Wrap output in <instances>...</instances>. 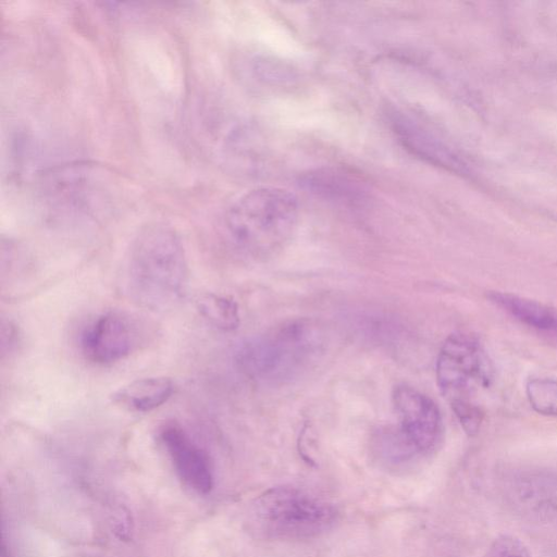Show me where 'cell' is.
<instances>
[{"mask_svg":"<svg viewBox=\"0 0 557 557\" xmlns=\"http://www.w3.org/2000/svg\"><path fill=\"white\" fill-rule=\"evenodd\" d=\"M188 263L178 234L164 223H150L133 238L124 269L125 288L138 306L161 311L174 307L188 285Z\"/></svg>","mask_w":557,"mask_h":557,"instance_id":"cell-1","label":"cell"},{"mask_svg":"<svg viewBox=\"0 0 557 557\" xmlns=\"http://www.w3.org/2000/svg\"><path fill=\"white\" fill-rule=\"evenodd\" d=\"M324 345L325 335L318 323L297 319L246 339L235 359L248 377L265 384H285L313 366Z\"/></svg>","mask_w":557,"mask_h":557,"instance_id":"cell-2","label":"cell"},{"mask_svg":"<svg viewBox=\"0 0 557 557\" xmlns=\"http://www.w3.org/2000/svg\"><path fill=\"white\" fill-rule=\"evenodd\" d=\"M299 215L297 198L285 188L259 187L235 200L224 216L227 239L239 252L265 257L290 238Z\"/></svg>","mask_w":557,"mask_h":557,"instance_id":"cell-3","label":"cell"},{"mask_svg":"<svg viewBox=\"0 0 557 557\" xmlns=\"http://www.w3.org/2000/svg\"><path fill=\"white\" fill-rule=\"evenodd\" d=\"M436 380L463 431L475 435L484 419L478 395L491 385L493 367L473 335L457 332L445 339L437 356Z\"/></svg>","mask_w":557,"mask_h":557,"instance_id":"cell-4","label":"cell"},{"mask_svg":"<svg viewBox=\"0 0 557 557\" xmlns=\"http://www.w3.org/2000/svg\"><path fill=\"white\" fill-rule=\"evenodd\" d=\"M338 515L332 503L302 488L282 485L264 491L253 500L248 523L264 540L301 541L331 530Z\"/></svg>","mask_w":557,"mask_h":557,"instance_id":"cell-5","label":"cell"},{"mask_svg":"<svg viewBox=\"0 0 557 557\" xmlns=\"http://www.w3.org/2000/svg\"><path fill=\"white\" fill-rule=\"evenodd\" d=\"M146 335V325L138 317L120 310L107 311L84 329L82 354L91 363L112 364L138 349Z\"/></svg>","mask_w":557,"mask_h":557,"instance_id":"cell-6","label":"cell"},{"mask_svg":"<svg viewBox=\"0 0 557 557\" xmlns=\"http://www.w3.org/2000/svg\"><path fill=\"white\" fill-rule=\"evenodd\" d=\"M393 404L399 419L398 431L416 455L431 453L443 432L441 412L426 395L408 385H397Z\"/></svg>","mask_w":557,"mask_h":557,"instance_id":"cell-7","label":"cell"},{"mask_svg":"<svg viewBox=\"0 0 557 557\" xmlns=\"http://www.w3.org/2000/svg\"><path fill=\"white\" fill-rule=\"evenodd\" d=\"M159 436L180 480L198 494L210 493L214 475L206 450L177 423L164 424Z\"/></svg>","mask_w":557,"mask_h":557,"instance_id":"cell-8","label":"cell"},{"mask_svg":"<svg viewBox=\"0 0 557 557\" xmlns=\"http://www.w3.org/2000/svg\"><path fill=\"white\" fill-rule=\"evenodd\" d=\"M175 384L166 376L134 380L111 395L113 404L133 412H149L164 405L174 394Z\"/></svg>","mask_w":557,"mask_h":557,"instance_id":"cell-9","label":"cell"},{"mask_svg":"<svg viewBox=\"0 0 557 557\" xmlns=\"http://www.w3.org/2000/svg\"><path fill=\"white\" fill-rule=\"evenodd\" d=\"M487 297L522 324L557 336V312L553 309L510 293L491 292Z\"/></svg>","mask_w":557,"mask_h":557,"instance_id":"cell-10","label":"cell"},{"mask_svg":"<svg viewBox=\"0 0 557 557\" xmlns=\"http://www.w3.org/2000/svg\"><path fill=\"white\" fill-rule=\"evenodd\" d=\"M301 183L309 191L332 201L352 202L362 196V189L354 177L333 169L305 174Z\"/></svg>","mask_w":557,"mask_h":557,"instance_id":"cell-11","label":"cell"},{"mask_svg":"<svg viewBox=\"0 0 557 557\" xmlns=\"http://www.w3.org/2000/svg\"><path fill=\"white\" fill-rule=\"evenodd\" d=\"M517 488L519 496L537 512L557 515V471L522 476Z\"/></svg>","mask_w":557,"mask_h":557,"instance_id":"cell-12","label":"cell"},{"mask_svg":"<svg viewBox=\"0 0 557 557\" xmlns=\"http://www.w3.org/2000/svg\"><path fill=\"white\" fill-rule=\"evenodd\" d=\"M200 315L212 326L222 331L235 330L239 324L236 301L213 293L202 294L196 301Z\"/></svg>","mask_w":557,"mask_h":557,"instance_id":"cell-13","label":"cell"},{"mask_svg":"<svg viewBox=\"0 0 557 557\" xmlns=\"http://www.w3.org/2000/svg\"><path fill=\"white\" fill-rule=\"evenodd\" d=\"M525 395L534 411L557 418V380L530 379L525 384Z\"/></svg>","mask_w":557,"mask_h":557,"instance_id":"cell-14","label":"cell"},{"mask_svg":"<svg viewBox=\"0 0 557 557\" xmlns=\"http://www.w3.org/2000/svg\"><path fill=\"white\" fill-rule=\"evenodd\" d=\"M485 557H532L528 547L512 535H500L490 545Z\"/></svg>","mask_w":557,"mask_h":557,"instance_id":"cell-15","label":"cell"},{"mask_svg":"<svg viewBox=\"0 0 557 557\" xmlns=\"http://www.w3.org/2000/svg\"><path fill=\"white\" fill-rule=\"evenodd\" d=\"M20 336L18 330L11 321H2L1 329V352L2 358L7 354H12L18 346Z\"/></svg>","mask_w":557,"mask_h":557,"instance_id":"cell-16","label":"cell"}]
</instances>
